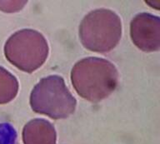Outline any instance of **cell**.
Returning a JSON list of instances; mask_svg holds the SVG:
<instances>
[{"mask_svg":"<svg viewBox=\"0 0 160 144\" xmlns=\"http://www.w3.org/2000/svg\"><path fill=\"white\" fill-rule=\"evenodd\" d=\"M122 36V22L117 13L107 8L91 11L79 26L83 47L95 52H108L114 48Z\"/></svg>","mask_w":160,"mask_h":144,"instance_id":"cell-2","label":"cell"},{"mask_svg":"<svg viewBox=\"0 0 160 144\" xmlns=\"http://www.w3.org/2000/svg\"><path fill=\"white\" fill-rule=\"evenodd\" d=\"M132 42L143 52H151L160 48V19L154 15L142 12L136 15L130 23Z\"/></svg>","mask_w":160,"mask_h":144,"instance_id":"cell-5","label":"cell"},{"mask_svg":"<svg viewBox=\"0 0 160 144\" xmlns=\"http://www.w3.org/2000/svg\"><path fill=\"white\" fill-rule=\"evenodd\" d=\"M18 83L14 76L0 67V103L11 101L17 95Z\"/></svg>","mask_w":160,"mask_h":144,"instance_id":"cell-7","label":"cell"},{"mask_svg":"<svg viewBox=\"0 0 160 144\" xmlns=\"http://www.w3.org/2000/svg\"><path fill=\"white\" fill-rule=\"evenodd\" d=\"M77 101L58 75L43 77L36 84L30 95L32 111L52 119H63L72 115Z\"/></svg>","mask_w":160,"mask_h":144,"instance_id":"cell-3","label":"cell"},{"mask_svg":"<svg viewBox=\"0 0 160 144\" xmlns=\"http://www.w3.org/2000/svg\"><path fill=\"white\" fill-rule=\"evenodd\" d=\"M9 62L23 72L39 68L48 56V45L43 35L33 29H22L12 35L5 45Z\"/></svg>","mask_w":160,"mask_h":144,"instance_id":"cell-4","label":"cell"},{"mask_svg":"<svg viewBox=\"0 0 160 144\" xmlns=\"http://www.w3.org/2000/svg\"><path fill=\"white\" fill-rule=\"evenodd\" d=\"M0 144H18L17 132L9 122L0 120Z\"/></svg>","mask_w":160,"mask_h":144,"instance_id":"cell-8","label":"cell"},{"mask_svg":"<svg viewBox=\"0 0 160 144\" xmlns=\"http://www.w3.org/2000/svg\"><path fill=\"white\" fill-rule=\"evenodd\" d=\"M57 135L52 123L45 119L31 120L22 130L24 144H55Z\"/></svg>","mask_w":160,"mask_h":144,"instance_id":"cell-6","label":"cell"},{"mask_svg":"<svg viewBox=\"0 0 160 144\" xmlns=\"http://www.w3.org/2000/svg\"><path fill=\"white\" fill-rule=\"evenodd\" d=\"M71 82L82 98L98 102L108 97L117 87L118 72L112 62L100 57H86L73 66Z\"/></svg>","mask_w":160,"mask_h":144,"instance_id":"cell-1","label":"cell"}]
</instances>
